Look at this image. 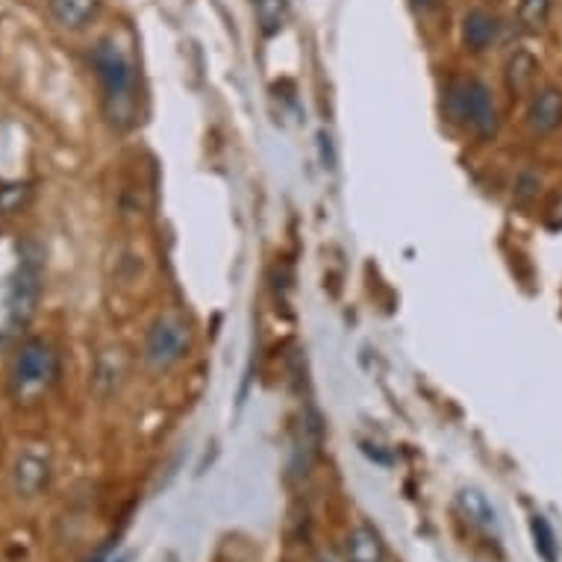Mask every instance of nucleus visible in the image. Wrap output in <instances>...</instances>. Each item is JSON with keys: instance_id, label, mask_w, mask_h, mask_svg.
<instances>
[{"instance_id": "13", "label": "nucleus", "mask_w": 562, "mask_h": 562, "mask_svg": "<svg viewBox=\"0 0 562 562\" xmlns=\"http://www.w3.org/2000/svg\"><path fill=\"white\" fill-rule=\"evenodd\" d=\"M551 12L553 0H521L518 3V24L530 36H539L551 24Z\"/></svg>"}, {"instance_id": "16", "label": "nucleus", "mask_w": 562, "mask_h": 562, "mask_svg": "<svg viewBox=\"0 0 562 562\" xmlns=\"http://www.w3.org/2000/svg\"><path fill=\"white\" fill-rule=\"evenodd\" d=\"M27 194H30L27 186H21V183L3 186V189H0V213H7V215L19 213L21 206H24V198H27Z\"/></svg>"}, {"instance_id": "5", "label": "nucleus", "mask_w": 562, "mask_h": 562, "mask_svg": "<svg viewBox=\"0 0 562 562\" xmlns=\"http://www.w3.org/2000/svg\"><path fill=\"white\" fill-rule=\"evenodd\" d=\"M189 350V327L180 315H159L145 336V362L150 369H171Z\"/></svg>"}, {"instance_id": "7", "label": "nucleus", "mask_w": 562, "mask_h": 562, "mask_svg": "<svg viewBox=\"0 0 562 562\" xmlns=\"http://www.w3.org/2000/svg\"><path fill=\"white\" fill-rule=\"evenodd\" d=\"M47 483H50V462L42 453H21L12 469V486L21 498H36L45 492Z\"/></svg>"}, {"instance_id": "8", "label": "nucleus", "mask_w": 562, "mask_h": 562, "mask_svg": "<svg viewBox=\"0 0 562 562\" xmlns=\"http://www.w3.org/2000/svg\"><path fill=\"white\" fill-rule=\"evenodd\" d=\"M47 12L63 30H86L98 19L101 0H47Z\"/></svg>"}, {"instance_id": "18", "label": "nucleus", "mask_w": 562, "mask_h": 562, "mask_svg": "<svg viewBox=\"0 0 562 562\" xmlns=\"http://www.w3.org/2000/svg\"><path fill=\"white\" fill-rule=\"evenodd\" d=\"M115 562H130V557H119V560H115Z\"/></svg>"}, {"instance_id": "17", "label": "nucleus", "mask_w": 562, "mask_h": 562, "mask_svg": "<svg viewBox=\"0 0 562 562\" xmlns=\"http://www.w3.org/2000/svg\"><path fill=\"white\" fill-rule=\"evenodd\" d=\"M322 562H336V557H333V553H327V557H322Z\"/></svg>"}, {"instance_id": "14", "label": "nucleus", "mask_w": 562, "mask_h": 562, "mask_svg": "<svg viewBox=\"0 0 562 562\" xmlns=\"http://www.w3.org/2000/svg\"><path fill=\"white\" fill-rule=\"evenodd\" d=\"M530 530H533V544L536 551H539V557H542L544 562L560 560V542H557V533H553L551 521L536 513V516L530 518Z\"/></svg>"}, {"instance_id": "12", "label": "nucleus", "mask_w": 562, "mask_h": 562, "mask_svg": "<svg viewBox=\"0 0 562 562\" xmlns=\"http://www.w3.org/2000/svg\"><path fill=\"white\" fill-rule=\"evenodd\" d=\"M348 562H389L386 548L371 527H353L348 536Z\"/></svg>"}, {"instance_id": "10", "label": "nucleus", "mask_w": 562, "mask_h": 562, "mask_svg": "<svg viewBox=\"0 0 562 562\" xmlns=\"http://www.w3.org/2000/svg\"><path fill=\"white\" fill-rule=\"evenodd\" d=\"M457 507H460V513L474 530H480V533H498V513L488 504L483 492L462 488L460 495H457Z\"/></svg>"}, {"instance_id": "2", "label": "nucleus", "mask_w": 562, "mask_h": 562, "mask_svg": "<svg viewBox=\"0 0 562 562\" xmlns=\"http://www.w3.org/2000/svg\"><path fill=\"white\" fill-rule=\"evenodd\" d=\"M59 380V357L45 339H27L10 366V392L19 404H33Z\"/></svg>"}, {"instance_id": "15", "label": "nucleus", "mask_w": 562, "mask_h": 562, "mask_svg": "<svg viewBox=\"0 0 562 562\" xmlns=\"http://www.w3.org/2000/svg\"><path fill=\"white\" fill-rule=\"evenodd\" d=\"M254 10H257V21L262 36H274L283 30L286 21V0H254Z\"/></svg>"}, {"instance_id": "1", "label": "nucleus", "mask_w": 562, "mask_h": 562, "mask_svg": "<svg viewBox=\"0 0 562 562\" xmlns=\"http://www.w3.org/2000/svg\"><path fill=\"white\" fill-rule=\"evenodd\" d=\"M92 68L101 86V101L106 121L115 130H127L136 124L138 112V86L136 68L127 50L115 38H101L92 50Z\"/></svg>"}, {"instance_id": "6", "label": "nucleus", "mask_w": 562, "mask_h": 562, "mask_svg": "<svg viewBox=\"0 0 562 562\" xmlns=\"http://www.w3.org/2000/svg\"><path fill=\"white\" fill-rule=\"evenodd\" d=\"M525 124L533 136H551L562 127V89L542 86L527 103Z\"/></svg>"}, {"instance_id": "9", "label": "nucleus", "mask_w": 562, "mask_h": 562, "mask_svg": "<svg viewBox=\"0 0 562 562\" xmlns=\"http://www.w3.org/2000/svg\"><path fill=\"white\" fill-rule=\"evenodd\" d=\"M536 77H539V59L530 50H516L507 59L504 80L513 98H527L536 92Z\"/></svg>"}, {"instance_id": "11", "label": "nucleus", "mask_w": 562, "mask_h": 562, "mask_svg": "<svg viewBox=\"0 0 562 562\" xmlns=\"http://www.w3.org/2000/svg\"><path fill=\"white\" fill-rule=\"evenodd\" d=\"M498 19L486 10H471L462 19V45L469 47L471 54H483L492 42L498 38Z\"/></svg>"}, {"instance_id": "3", "label": "nucleus", "mask_w": 562, "mask_h": 562, "mask_svg": "<svg viewBox=\"0 0 562 562\" xmlns=\"http://www.w3.org/2000/svg\"><path fill=\"white\" fill-rule=\"evenodd\" d=\"M42 283H45V250L36 239H27L19 248V266L7 283V322L12 327H24L36 315Z\"/></svg>"}, {"instance_id": "4", "label": "nucleus", "mask_w": 562, "mask_h": 562, "mask_svg": "<svg viewBox=\"0 0 562 562\" xmlns=\"http://www.w3.org/2000/svg\"><path fill=\"white\" fill-rule=\"evenodd\" d=\"M448 115L480 138L498 133V106L480 80H460L448 89Z\"/></svg>"}]
</instances>
